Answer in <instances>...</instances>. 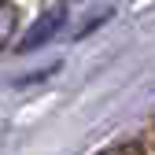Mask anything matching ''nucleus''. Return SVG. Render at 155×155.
Listing matches in <instances>:
<instances>
[{
	"label": "nucleus",
	"instance_id": "f257e3e1",
	"mask_svg": "<svg viewBox=\"0 0 155 155\" xmlns=\"http://www.w3.org/2000/svg\"><path fill=\"white\" fill-rule=\"evenodd\" d=\"M67 22V8L63 4H55V8H48L41 18H37V22L26 30V37H22V41H18V52H30V48H41L45 41H52V37H55V30H59Z\"/></svg>",
	"mask_w": 155,
	"mask_h": 155
},
{
	"label": "nucleus",
	"instance_id": "f03ea898",
	"mask_svg": "<svg viewBox=\"0 0 155 155\" xmlns=\"http://www.w3.org/2000/svg\"><path fill=\"white\" fill-rule=\"evenodd\" d=\"M15 22H18V11L11 4H0V48L8 45V37L15 33Z\"/></svg>",
	"mask_w": 155,
	"mask_h": 155
}]
</instances>
